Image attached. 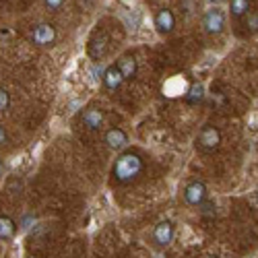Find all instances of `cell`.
<instances>
[{
    "mask_svg": "<svg viewBox=\"0 0 258 258\" xmlns=\"http://www.w3.org/2000/svg\"><path fill=\"white\" fill-rule=\"evenodd\" d=\"M184 201L190 207H201L207 201V186H205V182H201V180L190 182L184 188Z\"/></svg>",
    "mask_w": 258,
    "mask_h": 258,
    "instance_id": "5b68a950",
    "label": "cell"
},
{
    "mask_svg": "<svg viewBox=\"0 0 258 258\" xmlns=\"http://www.w3.org/2000/svg\"><path fill=\"white\" fill-rule=\"evenodd\" d=\"M7 139H9V135H7V131H5V126L0 124V145H5Z\"/></svg>",
    "mask_w": 258,
    "mask_h": 258,
    "instance_id": "ffe728a7",
    "label": "cell"
},
{
    "mask_svg": "<svg viewBox=\"0 0 258 258\" xmlns=\"http://www.w3.org/2000/svg\"><path fill=\"white\" fill-rule=\"evenodd\" d=\"M15 233H17V223L7 215H0V240H13Z\"/></svg>",
    "mask_w": 258,
    "mask_h": 258,
    "instance_id": "5bb4252c",
    "label": "cell"
},
{
    "mask_svg": "<svg viewBox=\"0 0 258 258\" xmlns=\"http://www.w3.org/2000/svg\"><path fill=\"white\" fill-rule=\"evenodd\" d=\"M101 81H103V85H105V89L116 91V89H120V87H122L124 77H122V73L118 71V67L114 64V67H107V69L103 71V77H101Z\"/></svg>",
    "mask_w": 258,
    "mask_h": 258,
    "instance_id": "7c38bea8",
    "label": "cell"
},
{
    "mask_svg": "<svg viewBox=\"0 0 258 258\" xmlns=\"http://www.w3.org/2000/svg\"><path fill=\"white\" fill-rule=\"evenodd\" d=\"M174 235H176L174 223L165 219V221H159V223L155 225V229H153V242H155V246H159V248H167V246L171 244V240H174Z\"/></svg>",
    "mask_w": 258,
    "mask_h": 258,
    "instance_id": "8992f818",
    "label": "cell"
},
{
    "mask_svg": "<svg viewBox=\"0 0 258 258\" xmlns=\"http://www.w3.org/2000/svg\"><path fill=\"white\" fill-rule=\"evenodd\" d=\"M107 35L103 33V31H97L93 37H91V41H89V56L93 58V60H101L103 56H105V52H107Z\"/></svg>",
    "mask_w": 258,
    "mask_h": 258,
    "instance_id": "30bf717a",
    "label": "cell"
},
{
    "mask_svg": "<svg viewBox=\"0 0 258 258\" xmlns=\"http://www.w3.org/2000/svg\"><path fill=\"white\" fill-rule=\"evenodd\" d=\"M219 145H221V133H219V128L213 126V124L203 126L199 137H197V147L201 149V151H205V153L217 151Z\"/></svg>",
    "mask_w": 258,
    "mask_h": 258,
    "instance_id": "7a4b0ae2",
    "label": "cell"
},
{
    "mask_svg": "<svg viewBox=\"0 0 258 258\" xmlns=\"http://www.w3.org/2000/svg\"><path fill=\"white\" fill-rule=\"evenodd\" d=\"M250 13V0H229L231 19H244Z\"/></svg>",
    "mask_w": 258,
    "mask_h": 258,
    "instance_id": "4fadbf2b",
    "label": "cell"
},
{
    "mask_svg": "<svg viewBox=\"0 0 258 258\" xmlns=\"http://www.w3.org/2000/svg\"><path fill=\"white\" fill-rule=\"evenodd\" d=\"M242 27L246 33H256L258 31V13H248L242 21Z\"/></svg>",
    "mask_w": 258,
    "mask_h": 258,
    "instance_id": "2e32d148",
    "label": "cell"
},
{
    "mask_svg": "<svg viewBox=\"0 0 258 258\" xmlns=\"http://www.w3.org/2000/svg\"><path fill=\"white\" fill-rule=\"evenodd\" d=\"M153 23H155V29L161 35H169L171 31L176 29V15H174V11H169V9H161V11L155 13Z\"/></svg>",
    "mask_w": 258,
    "mask_h": 258,
    "instance_id": "52a82bcc",
    "label": "cell"
},
{
    "mask_svg": "<svg viewBox=\"0 0 258 258\" xmlns=\"http://www.w3.org/2000/svg\"><path fill=\"white\" fill-rule=\"evenodd\" d=\"M105 145L112 149V151H122V149L128 145V135L122 131L120 126H112L110 131H105V137H103Z\"/></svg>",
    "mask_w": 258,
    "mask_h": 258,
    "instance_id": "ba28073f",
    "label": "cell"
},
{
    "mask_svg": "<svg viewBox=\"0 0 258 258\" xmlns=\"http://www.w3.org/2000/svg\"><path fill=\"white\" fill-rule=\"evenodd\" d=\"M62 5H64V0H46V7H48L50 11H60Z\"/></svg>",
    "mask_w": 258,
    "mask_h": 258,
    "instance_id": "d6986e66",
    "label": "cell"
},
{
    "mask_svg": "<svg viewBox=\"0 0 258 258\" xmlns=\"http://www.w3.org/2000/svg\"><path fill=\"white\" fill-rule=\"evenodd\" d=\"M209 258H219V256H209Z\"/></svg>",
    "mask_w": 258,
    "mask_h": 258,
    "instance_id": "7402d4cb",
    "label": "cell"
},
{
    "mask_svg": "<svg viewBox=\"0 0 258 258\" xmlns=\"http://www.w3.org/2000/svg\"><path fill=\"white\" fill-rule=\"evenodd\" d=\"M225 21H227L225 13H223L219 7H213V9H209V11L205 13V17H203V27H205V31L211 33V35H219V33H223V29H225Z\"/></svg>",
    "mask_w": 258,
    "mask_h": 258,
    "instance_id": "3957f363",
    "label": "cell"
},
{
    "mask_svg": "<svg viewBox=\"0 0 258 258\" xmlns=\"http://www.w3.org/2000/svg\"><path fill=\"white\" fill-rule=\"evenodd\" d=\"M3 171H5V163H3V159H0V176H3Z\"/></svg>",
    "mask_w": 258,
    "mask_h": 258,
    "instance_id": "44dd1931",
    "label": "cell"
},
{
    "mask_svg": "<svg viewBox=\"0 0 258 258\" xmlns=\"http://www.w3.org/2000/svg\"><path fill=\"white\" fill-rule=\"evenodd\" d=\"M116 67H118V71L122 73L124 81H133V79L137 77V71H139L137 58H135L133 54H124V56H120V60H118Z\"/></svg>",
    "mask_w": 258,
    "mask_h": 258,
    "instance_id": "8fae6325",
    "label": "cell"
},
{
    "mask_svg": "<svg viewBox=\"0 0 258 258\" xmlns=\"http://www.w3.org/2000/svg\"><path fill=\"white\" fill-rule=\"evenodd\" d=\"M199 209H201V213H203V215H213V213H215V203L205 201V203H203Z\"/></svg>",
    "mask_w": 258,
    "mask_h": 258,
    "instance_id": "ac0fdd59",
    "label": "cell"
},
{
    "mask_svg": "<svg viewBox=\"0 0 258 258\" xmlns=\"http://www.w3.org/2000/svg\"><path fill=\"white\" fill-rule=\"evenodd\" d=\"M31 41L35 46H41V48H46V46H52L54 41H56V27L50 25V23H39L33 27L31 31Z\"/></svg>",
    "mask_w": 258,
    "mask_h": 258,
    "instance_id": "277c9868",
    "label": "cell"
},
{
    "mask_svg": "<svg viewBox=\"0 0 258 258\" xmlns=\"http://www.w3.org/2000/svg\"><path fill=\"white\" fill-rule=\"evenodd\" d=\"M203 97H205V87H203L201 83H195V85H192V87L188 89V93H186V101H188L190 105L203 101Z\"/></svg>",
    "mask_w": 258,
    "mask_h": 258,
    "instance_id": "9a60e30c",
    "label": "cell"
},
{
    "mask_svg": "<svg viewBox=\"0 0 258 258\" xmlns=\"http://www.w3.org/2000/svg\"><path fill=\"white\" fill-rule=\"evenodd\" d=\"M9 105H11V95H9V91H7V89L0 87V112L9 110Z\"/></svg>",
    "mask_w": 258,
    "mask_h": 258,
    "instance_id": "e0dca14e",
    "label": "cell"
},
{
    "mask_svg": "<svg viewBox=\"0 0 258 258\" xmlns=\"http://www.w3.org/2000/svg\"><path fill=\"white\" fill-rule=\"evenodd\" d=\"M81 124L87 128V131H99L103 126V112L97 110V107H87L81 114Z\"/></svg>",
    "mask_w": 258,
    "mask_h": 258,
    "instance_id": "9c48e42d",
    "label": "cell"
},
{
    "mask_svg": "<svg viewBox=\"0 0 258 258\" xmlns=\"http://www.w3.org/2000/svg\"><path fill=\"white\" fill-rule=\"evenodd\" d=\"M145 169V161L139 153H122L112 167V184L116 186H126V184H133L135 180H139V176L143 174Z\"/></svg>",
    "mask_w": 258,
    "mask_h": 258,
    "instance_id": "6da1fadb",
    "label": "cell"
}]
</instances>
